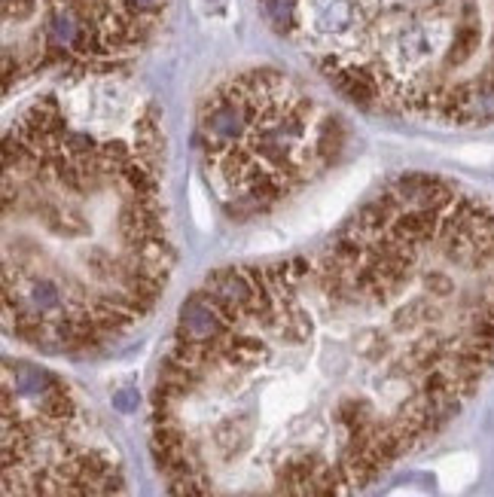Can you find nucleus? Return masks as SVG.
I'll return each instance as SVG.
<instances>
[{
  "mask_svg": "<svg viewBox=\"0 0 494 497\" xmlns=\"http://www.w3.org/2000/svg\"><path fill=\"white\" fill-rule=\"evenodd\" d=\"M345 122L296 77L250 68L220 79L198 104V159L213 202L247 220L314 183L345 150Z\"/></svg>",
  "mask_w": 494,
  "mask_h": 497,
  "instance_id": "20e7f679",
  "label": "nucleus"
},
{
  "mask_svg": "<svg viewBox=\"0 0 494 497\" xmlns=\"http://www.w3.org/2000/svg\"><path fill=\"white\" fill-rule=\"evenodd\" d=\"M494 369V205L388 183L305 254L229 265L183 302L150 397L168 497H351Z\"/></svg>",
  "mask_w": 494,
  "mask_h": 497,
  "instance_id": "f257e3e1",
  "label": "nucleus"
},
{
  "mask_svg": "<svg viewBox=\"0 0 494 497\" xmlns=\"http://www.w3.org/2000/svg\"><path fill=\"white\" fill-rule=\"evenodd\" d=\"M345 98L442 125L494 122V0H260Z\"/></svg>",
  "mask_w": 494,
  "mask_h": 497,
  "instance_id": "7ed1b4c3",
  "label": "nucleus"
},
{
  "mask_svg": "<svg viewBox=\"0 0 494 497\" xmlns=\"http://www.w3.org/2000/svg\"><path fill=\"white\" fill-rule=\"evenodd\" d=\"M3 497H129L107 433L64 378L3 363Z\"/></svg>",
  "mask_w": 494,
  "mask_h": 497,
  "instance_id": "39448f33",
  "label": "nucleus"
},
{
  "mask_svg": "<svg viewBox=\"0 0 494 497\" xmlns=\"http://www.w3.org/2000/svg\"><path fill=\"white\" fill-rule=\"evenodd\" d=\"M171 0H3V88L46 73H116L156 40Z\"/></svg>",
  "mask_w": 494,
  "mask_h": 497,
  "instance_id": "423d86ee",
  "label": "nucleus"
},
{
  "mask_svg": "<svg viewBox=\"0 0 494 497\" xmlns=\"http://www.w3.org/2000/svg\"><path fill=\"white\" fill-rule=\"evenodd\" d=\"M171 265L153 101L88 73L25 104L3 135V330L95 351L156 308Z\"/></svg>",
  "mask_w": 494,
  "mask_h": 497,
  "instance_id": "f03ea898",
  "label": "nucleus"
}]
</instances>
